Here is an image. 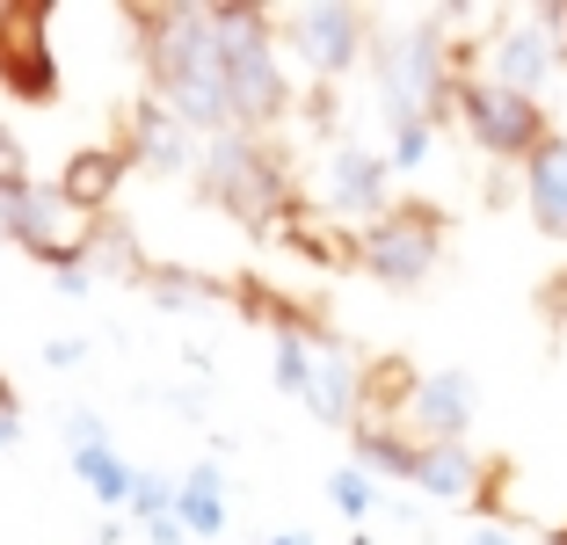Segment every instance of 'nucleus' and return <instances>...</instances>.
<instances>
[{
    "instance_id": "obj_29",
    "label": "nucleus",
    "mask_w": 567,
    "mask_h": 545,
    "mask_svg": "<svg viewBox=\"0 0 567 545\" xmlns=\"http://www.w3.org/2000/svg\"><path fill=\"white\" fill-rule=\"evenodd\" d=\"M538 313H546L553 328H567V269H553V277L538 284Z\"/></svg>"
},
{
    "instance_id": "obj_23",
    "label": "nucleus",
    "mask_w": 567,
    "mask_h": 545,
    "mask_svg": "<svg viewBox=\"0 0 567 545\" xmlns=\"http://www.w3.org/2000/svg\"><path fill=\"white\" fill-rule=\"evenodd\" d=\"M161 306H234V284H212L197 269H161L153 263V284H146Z\"/></svg>"
},
{
    "instance_id": "obj_17",
    "label": "nucleus",
    "mask_w": 567,
    "mask_h": 545,
    "mask_svg": "<svg viewBox=\"0 0 567 545\" xmlns=\"http://www.w3.org/2000/svg\"><path fill=\"white\" fill-rule=\"evenodd\" d=\"M124 175H132L124 146H81L66 167H59V189H66V204H73L81 218H110V204H117Z\"/></svg>"
},
{
    "instance_id": "obj_3",
    "label": "nucleus",
    "mask_w": 567,
    "mask_h": 545,
    "mask_svg": "<svg viewBox=\"0 0 567 545\" xmlns=\"http://www.w3.org/2000/svg\"><path fill=\"white\" fill-rule=\"evenodd\" d=\"M212 22H218V51H226V110H234V132L269 138V124H284V110H291L277 16L255 8V0H240V8H212Z\"/></svg>"
},
{
    "instance_id": "obj_2",
    "label": "nucleus",
    "mask_w": 567,
    "mask_h": 545,
    "mask_svg": "<svg viewBox=\"0 0 567 545\" xmlns=\"http://www.w3.org/2000/svg\"><path fill=\"white\" fill-rule=\"evenodd\" d=\"M197 197L218 204L226 218H240L248 233H277L299 218V182L284 167V153L255 132H226L204 138V167H197Z\"/></svg>"
},
{
    "instance_id": "obj_32",
    "label": "nucleus",
    "mask_w": 567,
    "mask_h": 545,
    "mask_svg": "<svg viewBox=\"0 0 567 545\" xmlns=\"http://www.w3.org/2000/svg\"><path fill=\"white\" fill-rule=\"evenodd\" d=\"M262 545H313V531H277V538H262Z\"/></svg>"
},
{
    "instance_id": "obj_27",
    "label": "nucleus",
    "mask_w": 567,
    "mask_h": 545,
    "mask_svg": "<svg viewBox=\"0 0 567 545\" xmlns=\"http://www.w3.org/2000/svg\"><path fill=\"white\" fill-rule=\"evenodd\" d=\"M22 182H37L30 175V153H22V138L8 132V124H0V197H8V189H22Z\"/></svg>"
},
{
    "instance_id": "obj_34",
    "label": "nucleus",
    "mask_w": 567,
    "mask_h": 545,
    "mask_svg": "<svg viewBox=\"0 0 567 545\" xmlns=\"http://www.w3.org/2000/svg\"><path fill=\"white\" fill-rule=\"evenodd\" d=\"M8 16H16V0H0V30H8Z\"/></svg>"
},
{
    "instance_id": "obj_35",
    "label": "nucleus",
    "mask_w": 567,
    "mask_h": 545,
    "mask_svg": "<svg viewBox=\"0 0 567 545\" xmlns=\"http://www.w3.org/2000/svg\"><path fill=\"white\" fill-rule=\"evenodd\" d=\"M350 545H371V538H364V531H350Z\"/></svg>"
},
{
    "instance_id": "obj_1",
    "label": "nucleus",
    "mask_w": 567,
    "mask_h": 545,
    "mask_svg": "<svg viewBox=\"0 0 567 545\" xmlns=\"http://www.w3.org/2000/svg\"><path fill=\"white\" fill-rule=\"evenodd\" d=\"M124 30L146 51V81L167 110L183 116L197 138H226L234 110H226V51H218V22L197 0H167V8H124Z\"/></svg>"
},
{
    "instance_id": "obj_14",
    "label": "nucleus",
    "mask_w": 567,
    "mask_h": 545,
    "mask_svg": "<svg viewBox=\"0 0 567 545\" xmlns=\"http://www.w3.org/2000/svg\"><path fill=\"white\" fill-rule=\"evenodd\" d=\"M357 385H364V357H357V349H342V335L320 328L313 335V357H306V393H299V408L313 414L320 430H357V414H364Z\"/></svg>"
},
{
    "instance_id": "obj_30",
    "label": "nucleus",
    "mask_w": 567,
    "mask_h": 545,
    "mask_svg": "<svg viewBox=\"0 0 567 545\" xmlns=\"http://www.w3.org/2000/svg\"><path fill=\"white\" fill-rule=\"evenodd\" d=\"M81 357H87V342H81V335H59V342H44V363H51V371H73Z\"/></svg>"
},
{
    "instance_id": "obj_12",
    "label": "nucleus",
    "mask_w": 567,
    "mask_h": 545,
    "mask_svg": "<svg viewBox=\"0 0 567 545\" xmlns=\"http://www.w3.org/2000/svg\"><path fill=\"white\" fill-rule=\"evenodd\" d=\"M124 161L138 167V175H197L204 167V146H197V132H189L183 116L167 110L161 95H146V102H132V116H124Z\"/></svg>"
},
{
    "instance_id": "obj_7",
    "label": "nucleus",
    "mask_w": 567,
    "mask_h": 545,
    "mask_svg": "<svg viewBox=\"0 0 567 545\" xmlns=\"http://www.w3.org/2000/svg\"><path fill=\"white\" fill-rule=\"evenodd\" d=\"M87 233H95V218L73 212L59 182H22V189L0 197V240H16V248L30 255V263H44L51 277L87 263Z\"/></svg>"
},
{
    "instance_id": "obj_26",
    "label": "nucleus",
    "mask_w": 567,
    "mask_h": 545,
    "mask_svg": "<svg viewBox=\"0 0 567 545\" xmlns=\"http://www.w3.org/2000/svg\"><path fill=\"white\" fill-rule=\"evenodd\" d=\"M430 132H436L430 116H415V124H393V146H385V161H393V167H422V161H430Z\"/></svg>"
},
{
    "instance_id": "obj_21",
    "label": "nucleus",
    "mask_w": 567,
    "mask_h": 545,
    "mask_svg": "<svg viewBox=\"0 0 567 545\" xmlns=\"http://www.w3.org/2000/svg\"><path fill=\"white\" fill-rule=\"evenodd\" d=\"M350 465H364L371 480H401V487H415L422 444L408 430H385V422H357L350 430Z\"/></svg>"
},
{
    "instance_id": "obj_15",
    "label": "nucleus",
    "mask_w": 567,
    "mask_h": 545,
    "mask_svg": "<svg viewBox=\"0 0 567 545\" xmlns=\"http://www.w3.org/2000/svg\"><path fill=\"white\" fill-rule=\"evenodd\" d=\"M473 414H481V385L466 371H422V393L408 408V436L415 444H466Z\"/></svg>"
},
{
    "instance_id": "obj_24",
    "label": "nucleus",
    "mask_w": 567,
    "mask_h": 545,
    "mask_svg": "<svg viewBox=\"0 0 567 545\" xmlns=\"http://www.w3.org/2000/svg\"><path fill=\"white\" fill-rule=\"evenodd\" d=\"M328 502L350 516V524H364V516L379 510V487H371L364 465H334V473H328Z\"/></svg>"
},
{
    "instance_id": "obj_13",
    "label": "nucleus",
    "mask_w": 567,
    "mask_h": 545,
    "mask_svg": "<svg viewBox=\"0 0 567 545\" xmlns=\"http://www.w3.org/2000/svg\"><path fill=\"white\" fill-rule=\"evenodd\" d=\"M560 73V51L538 30V16H502V30L481 44V81L509 88V95H546V81Z\"/></svg>"
},
{
    "instance_id": "obj_16",
    "label": "nucleus",
    "mask_w": 567,
    "mask_h": 545,
    "mask_svg": "<svg viewBox=\"0 0 567 545\" xmlns=\"http://www.w3.org/2000/svg\"><path fill=\"white\" fill-rule=\"evenodd\" d=\"M487 473H495V459H481L473 444H422L415 487H422L430 502H466V510H481Z\"/></svg>"
},
{
    "instance_id": "obj_31",
    "label": "nucleus",
    "mask_w": 567,
    "mask_h": 545,
    "mask_svg": "<svg viewBox=\"0 0 567 545\" xmlns=\"http://www.w3.org/2000/svg\"><path fill=\"white\" fill-rule=\"evenodd\" d=\"M466 545H524V538H517L509 524H473V531H466Z\"/></svg>"
},
{
    "instance_id": "obj_11",
    "label": "nucleus",
    "mask_w": 567,
    "mask_h": 545,
    "mask_svg": "<svg viewBox=\"0 0 567 545\" xmlns=\"http://www.w3.org/2000/svg\"><path fill=\"white\" fill-rule=\"evenodd\" d=\"M320 212L342 218V233H364L371 218L393 212V161L385 153H364V146H342L320 175Z\"/></svg>"
},
{
    "instance_id": "obj_20",
    "label": "nucleus",
    "mask_w": 567,
    "mask_h": 545,
    "mask_svg": "<svg viewBox=\"0 0 567 545\" xmlns=\"http://www.w3.org/2000/svg\"><path fill=\"white\" fill-rule=\"evenodd\" d=\"M415 393H422V371H415L408 357H364V385H357L364 414H357V422L408 430V408H415Z\"/></svg>"
},
{
    "instance_id": "obj_33",
    "label": "nucleus",
    "mask_w": 567,
    "mask_h": 545,
    "mask_svg": "<svg viewBox=\"0 0 567 545\" xmlns=\"http://www.w3.org/2000/svg\"><path fill=\"white\" fill-rule=\"evenodd\" d=\"M546 545H567V524H553V531H546Z\"/></svg>"
},
{
    "instance_id": "obj_19",
    "label": "nucleus",
    "mask_w": 567,
    "mask_h": 545,
    "mask_svg": "<svg viewBox=\"0 0 567 545\" xmlns=\"http://www.w3.org/2000/svg\"><path fill=\"white\" fill-rule=\"evenodd\" d=\"M234 516V495H226V465L218 459H197L189 473H175V524L189 538H218Z\"/></svg>"
},
{
    "instance_id": "obj_5",
    "label": "nucleus",
    "mask_w": 567,
    "mask_h": 545,
    "mask_svg": "<svg viewBox=\"0 0 567 545\" xmlns=\"http://www.w3.org/2000/svg\"><path fill=\"white\" fill-rule=\"evenodd\" d=\"M444 226L451 218L436 212V204L408 197L385 218H371L364 233H350V263L364 269L371 284H385V291H415V284H430V269L444 263Z\"/></svg>"
},
{
    "instance_id": "obj_9",
    "label": "nucleus",
    "mask_w": 567,
    "mask_h": 545,
    "mask_svg": "<svg viewBox=\"0 0 567 545\" xmlns=\"http://www.w3.org/2000/svg\"><path fill=\"white\" fill-rule=\"evenodd\" d=\"M66 465H73V480L87 487V502L95 510H132V495H138V465L117 451V436H110V422H102L95 408H73L66 414Z\"/></svg>"
},
{
    "instance_id": "obj_22",
    "label": "nucleus",
    "mask_w": 567,
    "mask_h": 545,
    "mask_svg": "<svg viewBox=\"0 0 567 545\" xmlns=\"http://www.w3.org/2000/svg\"><path fill=\"white\" fill-rule=\"evenodd\" d=\"M87 269H95V277H117V284H153V263H146V248H138V233L124 226V218H95V233H87Z\"/></svg>"
},
{
    "instance_id": "obj_28",
    "label": "nucleus",
    "mask_w": 567,
    "mask_h": 545,
    "mask_svg": "<svg viewBox=\"0 0 567 545\" xmlns=\"http://www.w3.org/2000/svg\"><path fill=\"white\" fill-rule=\"evenodd\" d=\"M8 444H22V393H16V379H0V451Z\"/></svg>"
},
{
    "instance_id": "obj_10",
    "label": "nucleus",
    "mask_w": 567,
    "mask_h": 545,
    "mask_svg": "<svg viewBox=\"0 0 567 545\" xmlns=\"http://www.w3.org/2000/svg\"><path fill=\"white\" fill-rule=\"evenodd\" d=\"M0 88L16 102L59 95V51H51V0H16V16L0 30Z\"/></svg>"
},
{
    "instance_id": "obj_8",
    "label": "nucleus",
    "mask_w": 567,
    "mask_h": 545,
    "mask_svg": "<svg viewBox=\"0 0 567 545\" xmlns=\"http://www.w3.org/2000/svg\"><path fill=\"white\" fill-rule=\"evenodd\" d=\"M291 30V59L313 73L320 88H334L342 73L371 66V44H379V16L371 8H350V0H306L284 16Z\"/></svg>"
},
{
    "instance_id": "obj_4",
    "label": "nucleus",
    "mask_w": 567,
    "mask_h": 545,
    "mask_svg": "<svg viewBox=\"0 0 567 545\" xmlns=\"http://www.w3.org/2000/svg\"><path fill=\"white\" fill-rule=\"evenodd\" d=\"M371 81H379L385 124H415V116H451V44L436 37V22H415L408 37H379L371 44Z\"/></svg>"
},
{
    "instance_id": "obj_18",
    "label": "nucleus",
    "mask_w": 567,
    "mask_h": 545,
    "mask_svg": "<svg viewBox=\"0 0 567 545\" xmlns=\"http://www.w3.org/2000/svg\"><path fill=\"white\" fill-rule=\"evenodd\" d=\"M524 204H532V226L546 240H567V132H553L524 161Z\"/></svg>"
},
{
    "instance_id": "obj_6",
    "label": "nucleus",
    "mask_w": 567,
    "mask_h": 545,
    "mask_svg": "<svg viewBox=\"0 0 567 545\" xmlns=\"http://www.w3.org/2000/svg\"><path fill=\"white\" fill-rule=\"evenodd\" d=\"M451 116H458V132H466L487 161H532L553 138L546 102L509 95V88L481 81V73H458V81H451Z\"/></svg>"
},
{
    "instance_id": "obj_25",
    "label": "nucleus",
    "mask_w": 567,
    "mask_h": 545,
    "mask_svg": "<svg viewBox=\"0 0 567 545\" xmlns=\"http://www.w3.org/2000/svg\"><path fill=\"white\" fill-rule=\"evenodd\" d=\"M132 516H146V524H161V516H175V473H153V465H138V495H132Z\"/></svg>"
}]
</instances>
